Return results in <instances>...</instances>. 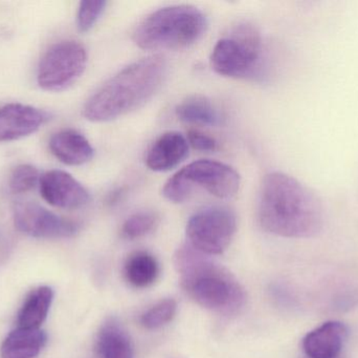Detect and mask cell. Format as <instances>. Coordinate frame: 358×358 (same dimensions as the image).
Instances as JSON below:
<instances>
[{
  "instance_id": "cell-1",
  "label": "cell",
  "mask_w": 358,
  "mask_h": 358,
  "mask_svg": "<svg viewBox=\"0 0 358 358\" xmlns=\"http://www.w3.org/2000/svg\"><path fill=\"white\" fill-rule=\"evenodd\" d=\"M258 220L267 233L284 237H315L323 227L321 201L294 177L273 172L261 185Z\"/></svg>"
},
{
  "instance_id": "cell-2",
  "label": "cell",
  "mask_w": 358,
  "mask_h": 358,
  "mask_svg": "<svg viewBox=\"0 0 358 358\" xmlns=\"http://www.w3.org/2000/svg\"><path fill=\"white\" fill-rule=\"evenodd\" d=\"M167 74V61L159 55L130 63L88 98L83 107L84 118L103 123L140 109L159 92Z\"/></svg>"
},
{
  "instance_id": "cell-3",
  "label": "cell",
  "mask_w": 358,
  "mask_h": 358,
  "mask_svg": "<svg viewBox=\"0 0 358 358\" xmlns=\"http://www.w3.org/2000/svg\"><path fill=\"white\" fill-rule=\"evenodd\" d=\"M176 266L181 288L199 306L224 315L243 308L245 292L235 277L191 245L179 248Z\"/></svg>"
},
{
  "instance_id": "cell-4",
  "label": "cell",
  "mask_w": 358,
  "mask_h": 358,
  "mask_svg": "<svg viewBox=\"0 0 358 358\" xmlns=\"http://www.w3.org/2000/svg\"><path fill=\"white\" fill-rule=\"evenodd\" d=\"M208 18L189 4L166 6L143 19L134 32V41L143 50H183L199 41Z\"/></svg>"
},
{
  "instance_id": "cell-5",
  "label": "cell",
  "mask_w": 358,
  "mask_h": 358,
  "mask_svg": "<svg viewBox=\"0 0 358 358\" xmlns=\"http://www.w3.org/2000/svg\"><path fill=\"white\" fill-rule=\"evenodd\" d=\"M240 174L227 164L213 160L192 162L164 185L163 195L172 203H183L197 189L219 199H231L239 191Z\"/></svg>"
},
{
  "instance_id": "cell-6",
  "label": "cell",
  "mask_w": 358,
  "mask_h": 358,
  "mask_svg": "<svg viewBox=\"0 0 358 358\" xmlns=\"http://www.w3.org/2000/svg\"><path fill=\"white\" fill-rule=\"evenodd\" d=\"M262 39L252 25H239L213 48L210 67L224 77L246 78L260 69Z\"/></svg>"
},
{
  "instance_id": "cell-7",
  "label": "cell",
  "mask_w": 358,
  "mask_h": 358,
  "mask_svg": "<svg viewBox=\"0 0 358 358\" xmlns=\"http://www.w3.org/2000/svg\"><path fill=\"white\" fill-rule=\"evenodd\" d=\"M237 230L233 210L223 206L203 208L187 224L189 245L206 256L222 254L231 245Z\"/></svg>"
},
{
  "instance_id": "cell-8",
  "label": "cell",
  "mask_w": 358,
  "mask_h": 358,
  "mask_svg": "<svg viewBox=\"0 0 358 358\" xmlns=\"http://www.w3.org/2000/svg\"><path fill=\"white\" fill-rule=\"evenodd\" d=\"M87 65V52L80 42L64 40L54 44L42 57L37 71L40 88L60 92L73 85Z\"/></svg>"
},
{
  "instance_id": "cell-9",
  "label": "cell",
  "mask_w": 358,
  "mask_h": 358,
  "mask_svg": "<svg viewBox=\"0 0 358 358\" xmlns=\"http://www.w3.org/2000/svg\"><path fill=\"white\" fill-rule=\"evenodd\" d=\"M15 227L20 233L42 239H64L78 233V225L34 202H22L14 208Z\"/></svg>"
},
{
  "instance_id": "cell-10",
  "label": "cell",
  "mask_w": 358,
  "mask_h": 358,
  "mask_svg": "<svg viewBox=\"0 0 358 358\" xmlns=\"http://www.w3.org/2000/svg\"><path fill=\"white\" fill-rule=\"evenodd\" d=\"M40 193L50 205L62 209H78L90 203L87 189L69 172L50 170L40 178Z\"/></svg>"
},
{
  "instance_id": "cell-11",
  "label": "cell",
  "mask_w": 358,
  "mask_h": 358,
  "mask_svg": "<svg viewBox=\"0 0 358 358\" xmlns=\"http://www.w3.org/2000/svg\"><path fill=\"white\" fill-rule=\"evenodd\" d=\"M50 119L46 111L20 103L0 107V142L19 140L37 132Z\"/></svg>"
},
{
  "instance_id": "cell-12",
  "label": "cell",
  "mask_w": 358,
  "mask_h": 358,
  "mask_svg": "<svg viewBox=\"0 0 358 358\" xmlns=\"http://www.w3.org/2000/svg\"><path fill=\"white\" fill-rule=\"evenodd\" d=\"M189 149L187 137L178 132H165L149 149L146 165L153 172H169L185 161Z\"/></svg>"
},
{
  "instance_id": "cell-13",
  "label": "cell",
  "mask_w": 358,
  "mask_h": 358,
  "mask_svg": "<svg viewBox=\"0 0 358 358\" xmlns=\"http://www.w3.org/2000/svg\"><path fill=\"white\" fill-rule=\"evenodd\" d=\"M347 333L344 324L327 322L305 336L303 349L309 358H338Z\"/></svg>"
},
{
  "instance_id": "cell-14",
  "label": "cell",
  "mask_w": 358,
  "mask_h": 358,
  "mask_svg": "<svg viewBox=\"0 0 358 358\" xmlns=\"http://www.w3.org/2000/svg\"><path fill=\"white\" fill-rule=\"evenodd\" d=\"M50 153L65 165L80 166L94 157V147L85 136L71 128L56 132L50 140Z\"/></svg>"
},
{
  "instance_id": "cell-15",
  "label": "cell",
  "mask_w": 358,
  "mask_h": 358,
  "mask_svg": "<svg viewBox=\"0 0 358 358\" xmlns=\"http://www.w3.org/2000/svg\"><path fill=\"white\" fill-rule=\"evenodd\" d=\"M48 336L40 329L18 328L2 343V358H35L45 346Z\"/></svg>"
},
{
  "instance_id": "cell-16",
  "label": "cell",
  "mask_w": 358,
  "mask_h": 358,
  "mask_svg": "<svg viewBox=\"0 0 358 358\" xmlns=\"http://www.w3.org/2000/svg\"><path fill=\"white\" fill-rule=\"evenodd\" d=\"M101 358H134V345L119 322H107L99 334L96 343Z\"/></svg>"
},
{
  "instance_id": "cell-17",
  "label": "cell",
  "mask_w": 358,
  "mask_h": 358,
  "mask_svg": "<svg viewBox=\"0 0 358 358\" xmlns=\"http://www.w3.org/2000/svg\"><path fill=\"white\" fill-rule=\"evenodd\" d=\"M176 116L185 123L217 126L222 123V116L210 99L204 96L187 97L176 106Z\"/></svg>"
},
{
  "instance_id": "cell-18",
  "label": "cell",
  "mask_w": 358,
  "mask_h": 358,
  "mask_svg": "<svg viewBox=\"0 0 358 358\" xmlns=\"http://www.w3.org/2000/svg\"><path fill=\"white\" fill-rule=\"evenodd\" d=\"M161 268L155 256L147 252H136L127 259L124 268L126 280L136 288H147L159 279Z\"/></svg>"
},
{
  "instance_id": "cell-19",
  "label": "cell",
  "mask_w": 358,
  "mask_h": 358,
  "mask_svg": "<svg viewBox=\"0 0 358 358\" xmlns=\"http://www.w3.org/2000/svg\"><path fill=\"white\" fill-rule=\"evenodd\" d=\"M54 292L50 287L34 290L25 301L18 315V328L39 329L52 306Z\"/></svg>"
},
{
  "instance_id": "cell-20",
  "label": "cell",
  "mask_w": 358,
  "mask_h": 358,
  "mask_svg": "<svg viewBox=\"0 0 358 358\" xmlns=\"http://www.w3.org/2000/svg\"><path fill=\"white\" fill-rule=\"evenodd\" d=\"M159 223L157 212L143 210L131 214L122 226V237L127 240L140 239L155 231Z\"/></svg>"
},
{
  "instance_id": "cell-21",
  "label": "cell",
  "mask_w": 358,
  "mask_h": 358,
  "mask_svg": "<svg viewBox=\"0 0 358 358\" xmlns=\"http://www.w3.org/2000/svg\"><path fill=\"white\" fill-rule=\"evenodd\" d=\"M178 304L172 298L162 301L149 309L142 317V325L146 329L155 330L164 327L176 317Z\"/></svg>"
},
{
  "instance_id": "cell-22",
  "label": "cell",
  "mask_w": 358,
  "mask_h": 358,
  "mask_svg": "<svg viewBox=\"0 0 358 358\" xmlns=\"http://www.w3.org/2000/svg\"><path fill=\"white\" fill-rule=\"evenodd\" d=\"M38 182H40V177L37 168L29 164H21L13 170L8 185L12 193H25L31 191Z\"/></svg>"
},
{
  "instance_id": "cell-23",
  "label": "cell",
  "mask_w": 358,
  "mask_h": 358,
  "mask_svg": "<svg viewBox=\"0 0 358 358\" xmlns=\"http://www.w3.org/2000/svg\"><path fill=\"white\" fill-rule=\"evenodd\" d=\"M106 6L107 1L104 0L82 1L78 8L77 14V25L79 31L82 33L90 31L102 16Z\"/></svg>"
},
{
  "instance_id": "cell-24",
  "label": "cell",
  "mask_w": 358,
  "mask_h": 358,
  "mask_svg": "<svg viewBox=\"0 0 358 358\" xmlns=\"http://www.w3.org/2000/svg\"><path fill=\"white\" fill-rule=\"evenodd\" d=\"M187 140L189 146L200 151H215L218 143L212 137L197 130H189L187 134Z\"/></svg>"
},
{
  "instance_id": "cell-25",
  "label": "cell",
  "mask_w": 358,
  "mask_h": 358,
  "mask_svg": "<svg viewBox=\"0 0 358 358\" xmlns=\"http://www.w3.org/2000/svg\"><path fill=\"white\" fill-rule=\"evenodd\" d=\"M338 358H341V357H338Z\"/></svg>"
}]
</instances>
